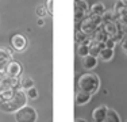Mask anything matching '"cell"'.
I'll list each match as a JSON object with an SVG mask.
<instances>
[{
  "mask_svg": "<svg viewBox=\"0 0 127 122\" xmlns=\"http://www.w3.org/2000/svg\"><path fill=\"white\" fill-rule=\"evenodd\" d=\"M27 94L23 92L22 90H18L15 92V95L7 102H0V110L4 113H15L19 109H22L23 106L27 105Z\"/></svg>",
  "mask_w": 127,
  "mask_h": 122,
  "instance_id": "6da1fadb",
  "label": "cell"
},
{
  "mask_svg": "<svg viewBox=\"0 0 127 122\" xmlns=\"http://www.w3.org/2000/svg\"><path fill=\"white\" fill-rule=\"evenodd\" d=\"M100 88V77L95 73H84L78 79V90L89 94H96Z\"/></svg>",
  "mask_w": 127,
  "mask_h": 122,
  "instance_id": "7a4b0ae2",
  "label": "cell"
},
{
  "mask_svg": "<svg viewBox=\"0 0 127 122\" xmlns=\"http://www.w3.org/2000/svg\"><path fill=\"white\" fill-rule=\"evenodd\" d=\"M101 23H103V19H101L100 15L91 14V15H88V16H85L83 19L80 30L87 35H92V34H95V31L100 27Z\"/></svg>",
  "mask_w": 127,
  "mask_h": 122,
  "instance_id": "3957f363",
  "label": "cell"
},
{
  "mask_svg": "<svg viewBox=\"0 0 127 122\" xmlns=\"http://www.w3.org/2000/svg\"><path fill=\"white\" fill-rule=\"evenodd\" d=\"M38 113L31 106H23L18 111H15V121L16 122H37Z\"/></svg>",
  "mask_w": 127,
  "mask_h": 122,
  "instance_id": "277c9868",
  "label": "cell"
},
{
  "mask_svg": "<svg viewBox=\"0 0 127 122\" xmlns=\"http://www.w3.org/2000/svg\"><path fill=\"white\" fill-rule=\"evenodd\" d=\"M11 45L16 52H25L29 46V41L23 34H15L11 38Z\"/></svg>",
  "mask_w": 127,
  "mask_h": 122,
  "instance_id": "5b68a950",
  "label": "cell"
},
{
  "mask_svg": "<svg viewBox=\"0 0 127 122\" xmlns=\"http://www.w3.org/2000/svg\"><path fill=\"white\" fill-rule=\"evenodd\" d=\"M22 65L16 61H11L4 69V76H8V77H19L22 75Z\"/></svg>",
  "mask_w": 127,
  "mask_h": 122,
  "instance_id": "8992f818",
  "label": "cell"
},
{
  "mask_svg": "<svg viewBox=\"0 0 127 122\" xmlns=\"http://www.w3.org/2000/svg\"><path fill=\"white\" fill-rule=\"evenodd\" d=\"M12 61V53L7 48H0V71H4L5 66Z\"/></svg>",
  "mask_w": 127,
  "mask_h": 122,
  "instance_id": "52a82bcc",
  "label": "cell"
},
{
  "mask_svg": "<svg viewBox=\"0 0 127 122\" xmlns=\"http://www.w3.org/2000/svg\"><path fill=\"white\" fill-rule=\"evenodd\" d=\"M107 111H108V107L105 105H101V106H99V107H96L92 111L93 121L95 122H104L105 115H107Z\"/></svg>",
  "mask_w": 127,
  "mask_h": 122,
  "instance_id": "ba28073f",
  "label": "cell"
},
{
  "mask_svg": "<svg viewBox=\"0 0 127 122\" xmlns=\"http://www.w3.org/2000/svg\"><path fill=\"white\" fill-rule=\"evenodd\" d=\"M103 48H105L104 42H97V41H95V39H91V42H89V54L91 56H95V57H99V54H100Z\"/></svg>",
  "mask_w": 127,
  "mask_h": 122,
  "instance_id": "9c48e42d",
  "label": "cell"
},
{
  "mask_svg": "<svg viewBox=\"0 0 127 122\" xmlns=\"http://www.w3.org/2000/svg\"><path fill=\"white\" fill-rule=\"evenodd\" d=\"M91 98H92V94L78 90L77 94H76V105H77V106H84V105H87V103L91 100Z\"/></svg>",
  "mask_w": 127,
  "mask_h": 122,
  "instance_id": "30bf717a",
  "label": "cell"
},
{
  "mask_svg": "<svg viewBox=\"0 0 127 122\" xmlns=\"http://www.w3.org/2000/svg\"><path fill=\"white\" fill-rule=\"evenodd\" d=\"M83 66L85 69H88V71H92V69H95L96 66H97V57L95 56H88L83 57Z\"/></svg>",
  "mask_w": 127,
  "mask_h": 122,
  "instance_id": "8fae6325",
  "label": "cell"
},
{
  "mask_svg": "<svg viewBox=\"0 0 127 122\" xmlns=\"http://www.w3.org/2000/svg\"><path fill=\"white\" fill-rule=\"evenodd\" d=\"M99 57L103 60V61H111L114 59V49L112 48H103L100 54H99Z\"/></svg>",
  "mask_w": 127,
  "mask_h": 122,
  "instance_id": "7c38bea8",
  "label": "cell"
},
{
  "mask_svg": "<svg viewBox=\"0 0 127 122\" xmlns=\"http://www.w3.org/2000/svg\"><path fill=\"white\" fill-rule=\"evenodd\" d=\"M104 122H122V120H120L118 111H115V110H112V109H108Z\"/></svg>",
  "mask_w": 127,
  "mask_h": 122,
  "instance_id": "4fadbf2b",
  "label": "cell"
},
{
  "mask_svg": "<svg viewBox=\"0 0 127 122\" xmlns=\"http://www.w3.org/2000/svg\"><path fill=\"white\" fill-rule=\"evenodd\" d=\"M89 11H91V14H93V15H101L105 12V5L103 4V3H95L93 5H91L89 7Z\"/></svg>",
  "mask_w": 127,
  "mask_h": 122,
  "instance_id": "5bb4252c",
  "label": "cell"
},
{
  "mask_svg": "<svg viewBox=\"0 0 127 122\" xmlns=\"http://www.w3.org/2000/svg\"><path fill=\"white\" fill-rule=\"evenodd\" d=\"M18 90H19V88L10 87V88H7L5 91H3V94L0 95V102H7V100H10L11 98L15 95V92H16Z\"/></svg>",
  "mask_w": 127,
  "mask_h": 122,
  "instance_id": "9a60e30c",
  "label": "cell"
},
{
  "mask_svg": "<svg viewBox=\"0 0 127 122\" xmlns=\"http://www.w3.org/2000/svg\"><path fill=\"white\" fill-rule=\"evenodd\" d=\"M104 30L107 31V34L110 35V37H112L116 34V31H118V24L114 22V20H111V22H105L104 23Z\"/></svg>",
  "mask_w": 127,
  "mask_h": 122,
  "instance_id": "2e32d148",
  "label": "cell"
},
{
  "mask_svg": "<svg viewBox=\"0 0 127 122\" xmlns=\"http://www.w3.org/2000/svg\"><path fill=\"white\" fill-rule=\"evenodd\" d=\"M108 37H110V35L107 34V31H105L104 29H97L95 31V37H93V39L97 41V42H105Z\"/></svg>",
  "mask_w": 127,
  "mask_h": 122,
  "instance_id": "e0dca14e",
  "label": "cell"
},
{
  "mask_svg": "<svg viewBox=\"0 0 127 122\" xmlns=\"http://www.w3.org/2000/svg\"><path fill=\"white\" fill-rule=\"evenodd\" d=\"M74 39H76V42L78 45L80 44H89L91 39H89V35L84 34L81 30H78V31H76V35H74Z\"/></svg>",
  "mask_w": 127,
  "mask_h": 122,
  "instance_id": "ac0fdd59",
  "label": "cell"
},
{
  "mask_svg": "<svg viewBox=\"0 0 127 122\" xmlns=\"http://www.w3.org/2000/svg\"><path fill=\"white\" fill-rule=\"evenodd\" d=\"M77 54L80 57H85L89 54V44H80L77 48Z\"/></svg>",
  "mask_w": 127,
  "mask_h": 122,
  "instance_id": "d6986e66",
  "label": "cell"
},
{
  "mask_svg": "<svg viewBox=\"0 0 127 122\" xmlns=\"http://www.w3.org/2000/svg\"><path fill=\"white\" fill-rule=\"evenodd\" d=\"M31 87H34V80H32L31 77H23L22 80H20V88H23V90H30Z\"/></svg>",
  "mask_w": 127,
  "mask_h": 122,
  "instance_id": "ffe728a7",
  "label": "cell"
},
{
  "mask_svg": "<svg viewBox=\"0 0 127 122\" xmlns=\"http://www.w3.org/2000/svg\"><path fill=\"white\" fill-rule=\"evenodd\" d=\"M84 18H85V12L81 10V8H78L77 5H74V20L76 22H81Z\"/></svg>",
  "mask_w": 127,
  "mask_h": 122,
  "instance_id": "44dd1931",
  "label": "cell"
},
{
  "mask_svg": "<svg viewBox=\"0 0 127 122\" xmlns=\"http://www.w3.org/2000/svg\"><path fill=\"white\" fill-rule=\"evenodd\" d=\"M35 14H37L38 18H45L47 15V10H46V5L43 4H39L37 7V10H35Z\"/></svg>",
  "mask_w": 127,
  "mask_h": 122,
  "instance_id": "7402d4cb",
  "label": "cell"
},
{
  "mask_svg": "<svg viewBox=\"0 0 127 122\" xmlns=\"http://www.w3.org/2000/svg\"><path fill=\"white\" fill-rule=\"evenodd\" d=\"M125 7H126V1H122V0H118V1L115 3V5H114V12H115V14H119V12L122 11Z\"/></svg>",
  "mask_w": 127,
  "mask_h": 122,
  "instance_id": "603a6c76",
  "label": "cell"
},
{
  "mask_svg": "<svg viewBox=\"0 0 127 122\" xmlns=\"http://www.w3.org/2000/svg\"><path fill=\"white\" fill-rule=\"evenodd\" d=\"M26 94H27V98H29V99H37L38 98V90L35 87H31L30 90H27Z\"/></svg>",
  "mask_w": 127,
  "mask_h": 122,
  "instance_id": "cb8c5ba5",
  "label": "cell"
},
{
  "mask_svg": "<svg viewBox=\"0 0 127 122\" xmlns=\"http://www.w3.org/2000/svg\"><path fill=\"white\" fill-rule=\"evenodd\" d=\"M46 10H47V14L53 16L54 15V0H47L46 1Z\"/></svg>",
  "mask_w": 127,
  "mask_h": 122,
  "instance_id": "d4e9b609",
  "label": "cell"
},
{
  "mask_svg": "<svg viewBox=\"0 0 127 122\" xmlns=\"http://www.w3.org/2000/svg\"><path fill=\"white\" fill-rule=\"evenodd\" d=\"M74 5H77L78 8H81V10H83L84 12H87V11L89 10V7H88V3H87L85 0H80L78 3H74Z\"/></svg>",
  "mask_w": 127,
  "mask_h": 122,
  "instance_id": "484cf974",
  "label": "cell"
},
{
  "mask_svg": "<svg viewBox=\"0 0 127 122\" xmlns=\"http://www.w3.org/2000/svg\"><path fill=\"white\" fill-rule=\"evenodd\" d=\"M104 44H105V46H107V48H112V49H114V48H115V45H116V41H115L112 37H108L107 41H105Z\"/></svg>",
  "mask_w": 127,
  "mask_h": 122,
  "instance_id": "4316f807",
  "label": "cell"
},
{
  "mask_svg": "<svg viewBox=\"0 0 127 122\" xmlns=\"http://www.w3.org/2000/svg\"><path fill=\"white\" fill-rule=\"evenodd\" d=\"M122 49H123V52L127 54V33L125 34V37H123V39H122Z\"/></svg>",
  "mask_w": 127,
  "mask_h": 122,
  "instance_id": "83f0119b",
  "label": "cell"
},
{
  "mask_svg": "<svg viewBox=\"0 0 127 122\" xmlns=\"http://www.w3.org/2000/svg\"><path fill=\"white\" fill-rule=\"evenodd\" d=\"M37 23H38V26H43V24H45V20H43V18H39Z\"/></svg>",
  "mask_w": 127,
  "mask_h": 122,
  "instance_id": "f1b7e54d",
  "label": "cell"
},
{
  "mask_svg": "<svg viewBox=\"0 0 127 122\" xmlns=\"http://www.w3.org/2000/svg\"><path fill=\"white\" fill-rule=\"evenodd\" d=\"M74 122H88V121L84 120V118H76V120H74Z\"/></svg>",
  "mask_w": 127,
  "mask_h": 122,
  "instance_id": "f546056e",
  "label": "cell"
},
{
  "mask_svg": "<svg viewBox=\"0 0 127 122\" xmlns=\"http://www.w3.org/2000/svg\"><path fill=\"white\" fill-rule=\"evenodd\" d=\"M3 77H4V71H0V80H3Z\"/></svg>",
  "mask_w": 127,
  "mask_h": 122,
  "instance_id": "4dcf8cb0",
  "label": "cell"
},
{
  "mask_svg": "<svg viewBox=\"0 0 127 122\" xmlns=\"http://www.w3.org/2000/svg\"><path fill=\"white\" fill-rule=\"evenodd\" d=\"M78 1H80V0H74V3H78Z\"/></svg>",
  "mask_w": 127,
  "mask_h": 122,
  "instance_id": "1f68e13d",
  "label": "cell"
},
{
  "mask_svg": "<svg viewBox=\"0 0 127 122\" xmlns=\"http://www.w3.org/2000/svg\"><path fill=\"white\" fill-rule=\"evenodd\" d=\"M122 1H126V0H122Z\"/></svg>",
  "mask_w": 127,
  "mask_h": 122,
  "instance_id": "d6a6232c",
  "label": "cell"
}]
</instances>
